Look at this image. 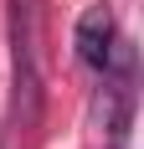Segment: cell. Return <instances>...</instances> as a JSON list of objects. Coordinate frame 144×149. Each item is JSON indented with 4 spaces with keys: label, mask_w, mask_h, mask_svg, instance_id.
I'll list each match as a JSON object with an SVG mask.
<instances>
[{
    "label": "cell",
    "mask_w": 144,
    "mask_h": 149,
    "mask_svg": "<svg viewBox=\"0 0 144 149\" xmlns=\"http://www.w3.org/2000/svg\"><path fill=\"white\" fill-rule=\"evenodd\" d=\"M72 46H77V62H82V67L103 72V67H108V57H113V46H118L113 10H108V5L82 10V15H77V31H72Z\"/></svg>",
    "instance_id": "7a4b0ae2"
},
{
    "label": "cell",
    "mask_w": 144,
    "mask_h": 149,
    "mask_svg": "<svg viewBox=\"0 0 144 149\" xmlns=\"http://www.w3.org/2000/svg\"><path fill=\"white\" fill-rule=\"evenodd\" d=\"M10 67H15V118L21 129L41 113V72H36V0H10Z\"/></svg>",
    "instance_id": "6da1fadb"
}]
</instances>
